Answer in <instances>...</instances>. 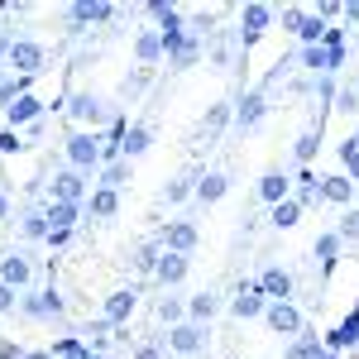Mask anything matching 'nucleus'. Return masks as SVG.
I'll use <instances>...</instances> for the list:
<instances>
[{
	"label": "nucleus",
	"instance_id": "obj_4",
	"mask_svg": "<svg viewBox=\"0 0 359 359\" xmlns=\"http://www.w3.org/2000/svg\"><path fill=\"white\" fill-rule=\"evenodd\" d=\"M82 192H86V172H77V168H62L53 177V201H82Z\"/></svg>",
	"mask_w": 359,
	"mask_h": 359
},
{
	"label": "nucleus",
	"instance_id": "obj_16",
	"mask_svg": "<svg viewBox=\"0 0 359 359\" xmlns=\"http://www.w3.org/2000/svg\"><path fill=\"white\" fill-rule=\"evenodd\" d=\"M326 345H331V350H345V345H359V311H350V316H345V326L326 335Z\"/></svg>",
	"mask_w": 359,
	"mask_h": 359
},
{
	"label": "nucleus",
	"instance_id": "obj_41",
	"mask_svg": "<svg viewBox=\"0 0 359 359\" xmlns=\"http://www.w3.org/2000/svg\"><path fill=\"white\" fill-rule=\"evenodd\" d=\"M15 302H20V297H15V287H5V283H0V311H15Z\"/></svg>",
	"mask_w": 359,
	"mask_h": 359
},
{
	"label": "nucleus",
	"instance_id": "obj_50",
	"mask_svg": "<svg viewBox=\"0 0 359 359\" xmlns=\"http://www.w3.org/2000/svg\"><path fill=\"white\" fill-rule=\"evenodd\" d=\"M29 359H53V355H43V350H39V355H29Z\"/></svg>",
	"mask_w": 359,
	"mask_h": 359
},
{
	"label": "nucleus",
	"instance_id": "obj_6",
	"mask_svg": "<svg viewBox=\"0 0 359 359\" xmlns=\"http://www.w3.org/2000/svg\"><path fill=\"white\" fill-rule=\"evenodd\" d=\"M168 345H172L177 355H196V350H201V326H192V321H177V326L168 331Z\"/></svg>",
	"mask_w": 359,
	"mask_h": 359
},
{
	"label": "nucleus",
	"instance_id": "obj_31",
	"mask_svg": "<svg viewBox=\"0 0 359 359\" xmlns=\"http://www.w3.org/2000/svg\"><path fill=\"white\" fill-rule=\"evenodd\" d=\"M316 149H321V130H306V135L297 139V158L311 163V158H316Z\"/></svg>",
	"mask_w": 359,
	"mask_h": 359
},
{
	"label": "nucleus",
	"instance_id": "obj_8",
	"mask_svg": "<svg viewBox=\"0 0 359 359\" xmlns=\"http://www.w3.org/2000/svg\"><path fill=\"white\" fill-rule=\"evenodd\" d=\"M259 287H264V297L287 302V297H292V273H287V269H269V273L259 278Z\"/></svg>",
	"mask_w": 359,
	"mask_h": 359
},
{
	"label": "nucleus",
	"instance_id": "obj_3",
	"mask_svg": "<svg viewBox=\"0 0 359 359\" xmlns=\"http://www.w3.org/2000/svg\"><path fill=\"white\" fill-rule=\"evenodd\" d=\"M269 25H273V5H245V10H240V34H245V43H259Z\"/></svg>",
	"mask_w": 359,
	"mask_h": 359
},
{
	"label": "nucleus",
	"instance_id": "obj_33",
	"mask_svg": "<svg viewBox=\"0 0 359 359\" xmlns=\"http://www.w3.org/2000/svg\"><path fill=\"white\" fill-rule=\"evenodd\" d=\"M192 316H196V321L216 316V297H211V292H196V297H192Z\"/></svg>",
	"mask_w": 359,
	"mask_h": 359
},
{
	"label": "nucleus",
	"instance_id": "obj_48",
	"mask_svg": "<svg viewBox=\"0 0 359 359\" xmlns=\"http://www.w3.org/2000/svg\"><path fill=\"white\" fill-rule=\"evenodd\" d=\"M345 15H350V20H355V25H359V5H345Z\"/></svg>",
	"mask_w": 359,
	"mask_h": 359
},
{
	"label": "nucleus",
	"instance_id": "obj_15",
	"mask_svg": "<svg viewBox=\"0 0 359 359\" xmlns=\"http://www.w3.org/2000/svg\"><path fill=\"white\" fill-rule=\"evenodd\" d=\"M321 196H326V201H335V206H345V201L355 196V182H350L345 172H335V177H326V182H321Z\"/></svg>",
	"mask_w": 359,
	"mask_h": 359
},
{
	"label": "nucleus",
	"instance_id": "obj_5",
	"mask_svg": "<svg viewBox=\"0 0 359 359\" xmlns=\"http://www.w3.org/2000/svg\"><path fill=\"white\" fill-rule=\"evenodd\" d=\"M264 316H269V326H273L278 335H297V331H302V311H297L292 302H273Z\"/></svg>",
	"mask_w": 359,
	"mask_h": 359
},
{
	"label": "nucleus",
	"instance_id": "obj_35",
	"mask_svg": "<svg viewBox=\"0 0 359 359\" xmlns=\"http://www.w3.org/2000/svg\"><path fill=\"white\" fill-rule=\"evenodd\" d=\"M20 149H25V139L15 135V130H0V154H5V158H15Z\"/></svg>",
	"mask_w": 359,
	"mask_h": 359
},
{
	"label": "nucleus",
	"instance_id": "obj_7",
	"mask_svg": "<svg viewBox=\"0 0 359 359\" xmlns=\"http://www.w3.org/2000/svg\"><path fill=\"white\" fill-rule=\"evenodd\" d=\"M29 259H20V254H5V259H0V283H5V287H29Z\"/></svg>",
	"mask_w": 359,
	"mask_h": 359
},
{
	"label": "nucleus",
	"instance_id": "obj_30",
	"mask_svg": "<svg viewBox=\"0 0 359 359\" xmlns=\"http://www.w3.org/2000/svg\"><path fill=\"white\" fill-rule=\"evenodd\" d=\"M53 359H91V350H86L82 340H57V345H53Z\"/></svg>",
	"mask_w": 359,
	"mask_h": 359
},
{
	"label": "nucleus",
	"instance_id": "obj_2",
	"mask_svg": "<svg viewBox=\"0 0 359 359\" xmlns=\"http://www.w3.org/2000/svg\"><path fill=\"white\" fill-rule=\"evenodd\" d=\"M67 163L77 168V172H96L101 168V139H96V130L67 135Z\"/></svg>",
	"mask_w": 359,
	"mask_h": 359
},
{
	"label": "nucleus",
	"instance_id": "obj_42",
	"mask_svg": "<svg viewBox=\"0 0 359 359\" xmlns=\"http://www.w3.org/2000/svg\"><path fill=\"white\" fill-rule=\"evenodd\" d=\"M321 43H326V48H345V29H326Z\"/></svg>",
	"mask_w": 359,
	"mask_h": 359
},
{
	"label": "nucleus",
	"instance_id": "obj_11",
	"mask_svg": "<svg viewBox=\"0 0 359 359\" xmlns=\"http://www.w3.org/2000/svg\"><path fill=\"white\" fill-rule=\"evenodd\" d=\"M230 311H235V316H259V311H269V306H264V287H259V283L240 287V297L230 302Z\"/></svg>",
	"mask_w": 359,
	"mask_h": 359
},
{
	"label": "nucleus",
	"instance_id": "obj_26",
	"mask_svg": "<svg viewBox=\"0 0 359 359\" xmlns=\"http://www.w3.org/2000/svg\"><path fill=\"white\" fill-rule=\"evenodd\" d=\"M326 29H331V25H326L321 15H306V20H302V29H297V39H302L306 48H316V39H326Z\"/></svg>",
	"mask_w": 359,
	"mask_h": 359
},
{
	"label": "nucleus",
	"instance_id": "obj_29",
	"mask_svg": "<svg viewBox=\"0 0 359 359\" xmlns=\"http://www.w3.org/2000/svg\"><path fill=\"white\" fill-rule=\"evenodd\" d=\"M335 254H340V235H321V240H316V259H321V269H331Z\"/></svg>",
	"mask_w": 359,
	"mask_h": 359
},
{
	"label": "nucleus",
	"instance_id": "obj_21",
	"mask_svg": "<svg viewBox=\"0 0 359 359\" xmlns=\"http://www.w3.org/2000/svg\"><path fill=\"white\" fill-rule=\"evenodd\" d=\"M130 311H135V292H111V302H106V321H125V316H130Z\"/></svg>",
	"mask_w": 359,
	"mask_h": 359
},
{
	"label": "nucleus",
	"instance_id": "obj_14",
	"mask_svg": "<svg viewBox=\"0 0 359 359\" xmlns=\"http://www.w3.org/2000/svg\"><path fill=\"white\" fill-rule=\"evenodd\" d=\"M163 245L172 249V254H187V249L196 245V225H187V221L168 225V230H163Z\"/></svg>",
	"mask_w": 359,
	"mask_h": 359
},
{
	"label": "nucleus",
	"instance_id": "obj_39",
	"mask_svg": "<svg viewBox=\"0 0 359 359\" xmlns=\"http://www.w3.org/2000/svg\"><path fill=\"white\" fill-rule=\"evenodd\" d=\"M335 101H340V111H359V91H355V86H345Z\"/></svg>",
	"mask_w": 359,
	"mask_h": 359
},
{
	"label": "nucleus",
	"instance_id": "obj_43",
	"mask_svg": "<svg viewBox=\"0 0 359 359\" xmlns=\"http://www.w3.org/2000/svg\"><path fill=\"white\" fill-rule=\"evenodd\" d=\"M0 359H25V350L15 340H0Z\"/></svg>",
	"mask_w": 359,
	"mask_h": 359
},
{
	"label": "nucleus",
	"instance_id": "obj_37",
	"mask_svg": "<svg viewBox=\"0 0 359 359\" xmlns=\"http://www.w3.org/2000/svg\"><path fill=\"white\" fill-rule=\"evenodd\" d=\"M158 316L177 326V321H182V302H172V297H163V302H158Z\"/></svg>",
	"mask_w": 359,
	"mask_h": 359
},
{
	"label": "nucleus",
	"instance_id": "obj_18",
	"mask_svg": "<svg viewBox=\"0 0 359 359\" xmlns=\"http://www.w3.org/2000/svg\"><path fill=\"white\" fill-rule=\"evenodd\" d=\"M259 196H264V201H287V177H283V172H264V177H259Z\"/></svg>",
	"mask_w": 359,
	"mask_h": 359
},
{
	"label": "nucleus",
	"instance_id": "obj_22",
	"mask_svg": "<svg viewBox=\"0 0 359 359\" xmlns=\"http://www.w3.org/2000/svg\"><path fill=\"white\" fill-rule=\"evenodd\" d=\"M135 53H139V62H154V57L163 53V34H158V29H149V34H139Z\"/></svg>",
	"mask_w": 359,
	"mask_h": 359
},
{
	"label": "nucleus",
	"instance_id": "obj_17",
	"mask_svg": "<svg viewBox=\"0 0 359 359\" xmlns=\"http://www.w3.org/2000/svg\"><path fill=\"white\" fill-rule=\"evenodd\" d=\"M101 101H91V96H72V120L77 125H101Z\"/></svg>",
	"mask_w": 359,
	"mask_h": 359
},
{
	"label": "nucleus",
	"instance_id": "obj_51",
	"mask_svg": "<svg viewBox=\"0 0 359 359\" xmlns=\"http://www.w3.org/2000/svg\"><path fill=\"white\" fill-rule=\"evenodd\" d=\"M355 144H359V125H355Z\"/></svg>",
	"mask_w": 359,
	"mask_h": 359
},
{
	"label": "nucleus",
	"instance_id": "obj_27",
	"mask_svg": "<svg viewBox=\"0 0 359 359\" xmlns=\"http://www.w3.org/2000/svg\"><path fill=\"white\" fill-rule=\"evenodd\" d=\"M287 359H326V350H321V335H302V340L287 350Z\"/></svg>",
	"mask_w": 359,
	"mask_h": 359
},
{
	"label": "nucleus",
	"instance_id": "obj_28",
	"mask_svg": "<svg viewBox=\"0 0 359 359\" xmlns=\"http://www.w3.org/2000/svg\"><path fill=\"white\" fill-rule=\"evenodd\" d=\"M115 206H120V196H115L111 187L91 192V216H115Z\"/></svg>",
	"mask_w": 359,
	"mask_h": 359
},
{
	"label": "nucleus",
	"instance_id": "obj_13",
	"mask_svg": "<svg viewBox=\"0 0 359 359\" xmlns=\"http://www.w3.org/2000/svg\"><path fill=\"white\" fill-rule=\"evenodd\" d=\"M20 306H25V316H57L62 311V297H53V292H29V297H20Z\"/></svg>",
	"mask_w": 359,
	"mask_h": 359
},
{
	"label": "nucleus",
	"instance_id": "obj_10",
	"mask_svg": "<svg viewBox=\"0 0 359 359\" xmlns=\"http://www.w3.org/2000/svg\"><path fill=\"white\" fill-rule=\"evenodd\" d=\"M154 273H158V283H168V287H172V283H182V278H187V254L163 249V259H158V269H154Z\"/></svg>",
	"mask_w": 359,
	"mask_h": 359
},
{
	"label": "nucleus",
	"instance_id": "obj_45",
	"mask_svg": "<svg viewBox=\"0 0 359 359\" xmlns=\"http://www.w3.org/2000/svg\"><path fill=\"white\" fill-rule=\"evenodd\" d=\"M192 192V187H187V182H168V201H182V196Z\"/></svg>",
	"mask_w": 359,
	"mask_h": 359
},
{
	"label": "nucleus",
	"instance_id": "obj_38",
	"mask_svg": "<svg viewBox=\"0 0 359 359\" xmlns=\"http://www.w3.org/2000/svg\"><path fill=\"white\" fill-rule=\"evenodd\" d=\"M302 62L311 67V72H326V48H306V53H302Z\"/></svg>",
	"mask_w": 359,
	"mask_h": 359
},
{
	"label": "nucleus",
	"instance_id": "obj_19",
	"mask_svg": "<svg viewBox=\"0 0 359 359\" xmlns=\"http://www.w3.org/2000/svg\"><path fill=\"white\" fill-rule=\"evenodd\" d=\"M77 211H82V206H72V201H53V206H48V225H53V230H72V225H77Z\"/></svg>",
	"mask_w": 359,
	"mask_h": 359
},
{
	"label": "nucleus",
	"instance_id": "obj_12",
	"mask_svg": "<svg viewBox=\"0 0 359 359\" xmlns=\"http://www.w3.org/2000/svg\"><path fill=\"white\" fill-rule=\"evenodd\" d=\"M39 115H43V101L25 91V96H20V101L5 111V120H10V130H15V125H29V120H39Z\"/></svg>",
	"mask_w": 359,
	"mask_h": 359
},
{
	"label": "nucleus",
	"instance_id": "obj_9",
	"mask_svg": "<svg viewBox=\"0 0 359 359\" xmlns=\"http://www.w3.org/2000/svg\"><path fill=\"white\" fill-rule=\"evenodd\" d=\"M264 111H269V106H264V91H249L245 101H240V111H235V125H240V130H254V125L264 120Z\"/></svg>",
	"mask_w": 359,
	"mask_h": 359
},
{
	"label": "nucleus",
	"instance_id": "obj_24",
	"mask_svg": "<svg viewBox=\"0 0 359 359\" xmlns=\"http://www.w3.org/2000/svg\"><path fill=\"white\" fill-rule=\"evenodd\" d=\"M225 187H230V182H225L221 172H206V177L196 182V196H201V201H221V196H225Z\"/></svg>",
	"mask_w": 359,
	"mask_h": 359
},
{
	"label": "nucleus",
	"instance_id": "obj_52",
	"mask_svg": "<svg viewBox=\"0 0 359 359\" xmlns=\"http://www.w3.org/2000/svg\"><path fill=\"white\" fill-rule=\"evenodd\" d=\"M91 359H101V355H91Z\"/></svg>",
	"mask_w": 359,
	"mask_h": 359
},
{
	"label": "nucleus",
	"instance_id": "obj_36",
	"mask_svg": "<svg viewBox=\"0 0 359 359\" xmlns=\"http://www.w3.org/2000/svg\"><path fill=\"white\" fill-rule=\"evenodd\" d=\"M335 235H340V240H359V211H345V221H340Z\"/></svg>",
	"mask_w": 359,
	"mask_h": 359
},
{
	"label": "nucleus",
	"instance_id": "obj_49",
	"mask_svg": "<svg viewBox=\"0 0 359 359\" xmlns=\"http://www.w3.org/2000/svg\"><path fill=\"white\" fill-rule=\"evenodd\" d=\"M135 359H158V350H139V355Z\"/></svg>",
	"mask_w": 359,
	"mask_h": 359
},
{
	"label": "nucleus",
	"instance_id": "obj_47",
	"mask_svg": "<svg viewBox=\"0 0 359 359\" xmlns=\"http://www.w3.org/2000/svg\"><path fill=\"white\" fill-rule=\"evenodd\" d=\"M5 216H10V201H5V192H0V221H5Z\"/></svg>",
	"mask_w": 359,
	"mask_h": 359
},
{
	"label": "nucleus",
	"instance_id": "obj_44",
	"mask_svg": "<svg viewBox=\"0 0 359 359\" xmlns=\"http://www.w3.org/2000/svg\"><path fill=\"white\" fill-rule=\"evenodd\" d=\"M225 120H230V111H225V106H216V111H211V115H206V125H211V130H221V125H225Z\"/></svg>",
	"mask_w": 359,
	"mask_h": 359
},
{
	"label": "nucleus",
	"instance_id": "obj_25",
	"mask_svg": "<svg viewBox=\"0 0 359 359\" xmlns=\"http://www.w3.org/2000/svg\"><path fill=\"white\" fill-rule=\"evenodd\" d=\"M20 230H25V240H48V230H53L48 225V211H29Z\"/></svg>",
	"mask_w": 359,
	"mask_h": 359
},
{
	"label": "nucleus",
	"instance_id": "obj_46",
	"mask_svg": "<svg viewBox=\"0 0 359 359\" xmlns=\"http://www.w3.org/2000/svg\"><path fill=\"white\" fill-rule=\"evenodd\" d=\"M67 240H72V230H48V245H53V249H62Z\"/></svg>",
	"mask_w": 359,
	"mask_h": 359
},
{
	"label": "nucleus",
	"instance_id": "obj_20",
	"mask_svg": "<svg viewBox=\"0 0 359 359\" xmlns=\"http://www.w3.org/2000/svg\"><path fill=\"white\" fill-rule=\"evenodd\" d=\"M144 149H149V130H144V125H130V130H125V144H120V154H125V158H139Z\"/></svg>",
	"mask_w": 359,
	"mask_h": 359
},
{
	"label": "nucleus",
	"instance_id": "obj_40",
	"mask_svg": "<svg viewBox=\"0 0 359 359\" xmlns=\"http://www.w3.org/2000/svg\"><path fill=\"white\" fill-rule=\"evenodd\" d=\"M302 10H297V5H292V10H287V15H283V29H292V34H297V29H302Z\"/></svg>",
	"mask_w": 359,
	"mask_h": 359
},
{
	"label": "nucleus",
	"instance_id": "obj_34",
	"mask_svg": "<svg viewBox=\"0 0 359 359\" xmlns=\"http://www.w3.org/2000/svg\"><path fill=\"white\" fill-rule=\"evenodd\" d=\"M101 177H106V187H120V182H130V163H111V168H101Z\"/></svg>",
	"mask_w": 359,
	"mask_h": 359
},
{
	"label": "nucleus",
	"instance_id": "obj_1",
	"mask_svg": "<svg viewBox=\"0 0 359 359\" xmlns=\"http://www.w3.org/2000/svg\"><path fill=\"white\" fill-rule=\"evenodd\" d=\"M10 67H15V77H39L43 72V62H48V53H43V43H34V39H10V57H5Z\"/></svg>",
	"mask_w": 359,
	"mask_h": 359
},
{
	"label": "nucleus",
	"instance_id": "obj_23",
	"mask_svg": "<svg viewBox=\"0 0 359 359\" xmlns=\"http://www.w3.org/2000/svg\"><path fill=\"white\" fill-rule=\"evenodd\" d=\"M297 216H302L297 196H287V201H278V206H273V225H278V230H292V225H297Z\"/></svg>",
	"mask_w": 359,
	"mask_h": 359
},
{
	"label": "nucleus",
	"instance_id": "obj_32",
	"mask_svg": "<svg viewBox=\"0 0 359 359\" xmlns=\"http://www.w3.org/2000/svg\"><path fill=\"white\" fill-rule=\"evenodd\" d=\"M340 158H345V168H350V182H359V144L355 139L340 144Z\"/></svg>",
	"mask_w": 359,
	"mask_h": 359
}]
</instances>
